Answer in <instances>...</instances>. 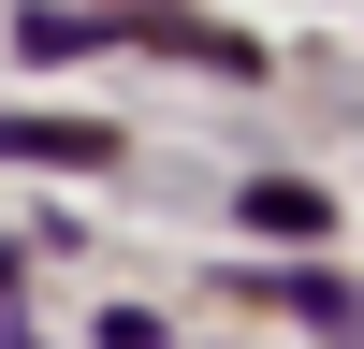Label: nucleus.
<instances>
[{
    "label": "nucleus",
    "mask_w": 364,
    "mask_h": 349,
    "mask_svg": "<svg viewBox=\"0 0 364 349\" xmlns=\"http://www.w3.org/2000/svg\"><path fill=\"white\" fill-rule=\"evenodd\" d=\"M291 306H306L321 335H350V349H364V291H336V277H291Z\"/></svg>",
    "instance_id": "1"
}]
</instances>
